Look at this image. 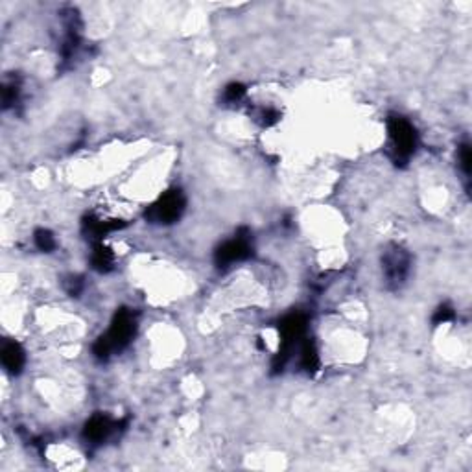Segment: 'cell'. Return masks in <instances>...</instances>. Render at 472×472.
I'll return each instance as SVG.
<instances>
[{
    "mask_svg": "<svg viewBox=\"0 0 472 472\" xmlns=\"http://www.w3.org/2000/svg\"><path fill=\"white\" fill-rule=\"evenodd\" d=\"M299 367L307 373L312 375L319 367V354L318 347L310 338H304L299 345Z\"/></svg>",
    "mask_w": 472,
    "mask_h": 472,
    "instance_id": "obj_10",
    "label": "cell"
},
{
    "mask_svg": "<svg viewBox=\"0 0 472 472\" xmlns=\"http://www.w3.org/2000/svg\"><path fill=\"white\" fill-rule=\"evenodd\" d=\"M26 354L24 349L17 341H8L2 347V365L11 375H19L24 367Z\"/></svg>",
    "mask_w": 472,
    "mask_h": 472,
    "instance_id": "obj_9",
    "label": "cell"
},
{
    "mask_svg": "<svg viewBox=\"0 0 472 472\" xmlns=\"http://www.w3.org/2000/svg\"><path fill=\"white\" fill-rule=\"evenodd\" d=\"M91 264H93L94 270L100 273L111 272L115 267L113 251H111L109 247L103 246L102 242H96V244H94L93 255H91Z\"/></svg>",
    "mask_w": 472,
    "mask_h": 472,
    "instance_id": "obj_11",
    "label": "cell"
},
{
    "mask_svg": "<svg viewBox=\"0 0 472 472\" xmlns=\"http://www.w3.org/2000/svg\"><path fill=\"white\" fill-rule=\"evenodd\" d=\"M34 242H36V247L43 253H50L56 249V238L52 235L48 229H37L36 235H34Z\"/></svg>",
    "mask_w": 472,
    "mask_h": 472,
    "instance_id": "obj_12",
    "label": "cell"
},
{
    "mask_svg": "<svg viewBox=\"0 0 472 472\" xmlns=\"http://www.w3.org/2000/svg\"><path fill=\"white\" fill-rule=\"evenodd\" d=\"M253 118H255V122L260 124L262 128H270V126L279 122L281 115H279L277 109H273V108H258V109H255Z\"/></svg>",
    "mask_w": 472,
    "mask_h": 472,
    "instance_id": "obj_13",
    "label": "cell"
},
{
    "mask_svg": "<svg viewBox=\"0 0 472 472\" xmlns=\"http://www.w3.org/2000/svg\"><path fill=\"white\" fill-rule=\"evenodd\" d=\"M388 137H390L391 159L395 161L397 165L408 163L419 146L415 126L401 115H391L388 118Z\"/></svg>",
    "mask_w": 472,
    "mask_h": 472,
    "instance_id": "obj_3",
    "label": "cell"
},
{
    "mask_svg": "<svg viewBox=\"0 0 472 472\" xmlns=\"http://www.w3.org/2000/svg\"><path fill=\"white\" fill-rule=\"evenodd\" d=\"M454 318H456V314H454V308L448 307V304H441V307L436 310V314H434L432 321H434V325H443V323H448V321H452Z\"/></svg>",
    "mask_w": 472,
    "mask_h": 472,
    "instance_id": "obj_17",
    "label": "cell"
},
{
    "mask_svg": "<svg viewBox=\"0 0 472 472\" xmlns=\"http://www.w3.org/2000/svg\"><path fill=\"white\" fill-rule=\"evenodd\" d=\"M186 207V200L183 192L177 189L168 190L161 196L159 200L155 201L154 205L148 207L146 211V220L152 223H159V226H170L183 216Z\"/></svg>",
    "mask_w": 472,
    "mask_h": 472,
    "instance_id": "obj_4",
    "label": "cell"
},
{
    "mask_svg": "<svg viewBox=\"0 0 472 472\" xmlns=\"http://www.w3.org/2000/svg\"><path fill=\"white\" fill-rule=\"evenodd\" d=\"M411 257L404 247L390 246L384 251L382 257V270H384L385 283L390 288H401L406 283V279L410 275Z\"/></svg>",
    "mask_w": 472,
    "mask_h": 472,
    "instance_id": "obj_5",
    "label": "cell"
},
{
    "mask_svg": "<svg viewBox=\"0 0 472 472\" xmlns=\"http://www.w3.org/2000/svg\"><path fill=\"white\" fill-rule=\"evenodd\" d=\"M304 334H307V316L304 314L292 312L281 319V323H279L281 344H279V351L273 358V373H283L295 347H299L304 339Z\"/></svg>",
    "mask_w": 472,
    "mask_h": 472,
    "instance_id": "obj_2",
    "label": "cell"
},
{
    "mask_svg": "<svg viewBox=\"0 0 472 472\" xmlns=\"http://www.w3.org/2000/svg\"><path fill=\"white\" fill-rule=\"evenodd\" d=\"M457 165L459 168L463 170V174L471 175V148H469V144H462L459 148H457Z\"/></svg>",
    "mask_w": 472,
    "mask_h": 472,
    "instance_id": "obj_16",
    "label": "cell"
},
{
    "mask_svg": "<svg viewBox=\"0 0 472 472\" xmlns=\"http://www.w3.org/2000/svg\"><path fill=\"white\" fill-rule=\"evenodd\" d=\"M244 96H246V87L242 83H229L223 91V100L227 103H238Z\"/></svg>",
    "mask_w": 472,
    "mask_h": 472,
    "instance_id": "obj_14",
    "label": "cell"
},
{
    "mask_svg": "<svg viewBox=\"0 0 472 472\" xmlns=\"http://www.w3.org/2000/svg\"><path fill=\"white\" fill-rule=\"evenodd\" d=\"M65 290L68 292V295L76 297V295H80V292L83 290V281L80 277H68L67 281H65Z\"/></svg>",
    "mask_w": 472,
    "mask_h": 472,
    "instance_id": "obj_18",
    "label": "cell"
},
{
    "mask_svg": "<svg viewBox=\"0 0 472 472\" xmlns=\"http://www.w3.org/2000/svg\"><path fill=\"white\" fill-rule=\"evenodd\" d=\"M19 91H21L19 83H4V87H2V103H4V108H10V105H13L17 102Z\"/></svg>",
    "mask_w": 472,
    "mask_h": 472,
    "instance_id": "obj_15",
    "label": "cell"
},
{
    "mask_svg": "<svg viewBox=\"0 0 472 472\" xmlns=\"http://www.w3.org/2000/svg\"><path fill=\"white\" fill-rule=\"evenodd\" d=\"M117 422L113 419L103 413H96L87 421L85 428H83V437L85 441L91 445H102L103 441H108L109 437L113 436V432L117 430Z\"/></svg>",
    "mask_w": 472,
    "mask_h": 472,
    "instance_id": "obj_7",
    "label": "cell"
},
{
    "mask_svg": "<svg viewBox=\"0 0 472 472\" xmlns=\"http://www.w3.org/2000/svg\"><path fill=\"white\" fill-rule=\"evenodd\" d=\"M124 221L120 220H109V218H100V216L89 214L85 220H83V233L87 238H91L93 242H100L103 236H108L109 233L118 231L122 229Z\"/></svg>",
    "mask_w": 472,
    "mask_h": 472,
    "instance_id": "obj_8",
    "label": "cell"
},
{
    "mask_svg": "<svg viewBox=\"0 0 472 472\" xmlns=\"http://www.w3.org/2000/svg\"><path fill=\"white\" fill-rule=\"evenodd\" d=\"M251 255H253L251 235H249L247 229H242L233 240H227L226 244H221V246L216 249L214 262L220 270H226V267L233 266L236 262L247 260Z\"/></svg>",
    "mask_w": 472,
    "mask_h": 472,
    "instance_id": "obj_6",
    "label": "cell"
},
{
    "mask_svg": "<svg viewBox=\"0 0 472 472\" xmlns=\"http://www.w3.org/2000/svg\"><path fill=\"white\" fill-rule=\"evenodd\" d=\"M137 332V316L129 308H120L113 316L111 327L94 341L93 354L96 360H108L111 354L120 353L131 344Z\"/></svg>",
    "mask_w": 472,
    "mask_h": 472,
    "instance_id": "obj_1",
    "label": "cell"
}]
</instances>
